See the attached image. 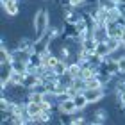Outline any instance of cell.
I'll return each instance as SVG.
<instances>
[{
	"instance_id": "6da1fadb",
	"label": "cell",
	"mask_w": 125,
	"mask_h": 125,
	"mask_svg": "<svg viewBox=\"0 0 125 125\" xmlns=\"http://www.w3.org/2000/svg\"><path fill=\"white\" fill-rule=\"evenodd\" d=\"M50 21H52V18H50L48 9H38L36 13L32 14V29L36 32L34 39L43 36V34H47V31L50 29V25H52Z\"/></svg>"
},
{
	"instance_id": "7a4b0ae2",
	"label": "cell",
	"mask_w": 125,
	"mask_h": 125,
	"mask_svg": "<svg viewBox=\"0 0 125 125\" xmlns=\"http://www.w3.org/2000/svg\"><path fill=\"white\" fill-rule=\"evenodd\" d=\"M4 14L9 18H16L21 13V0H2Z\"/></svg>"
},
{
	"instance_id": "3957f363",
	"label": "cell",
	"mask_w": 125,
	"mask_h": 125,
	"mask_svg": "<svg viewBox=\"0 0 125 125\" xmlns=\"http://www.w3.org/2000/svg\"><path fill=\"white\" fill-rule=\"evenodd\" d=\"M84 95H86L89 105H91V104H98V102L104 100L107 96V91H105V86L104 88H86L84 89Z\"/></svg>"
},
{
	"instance_id": "277c9868",
	"label": "cell",
	"mask_w": 125,
	"mask_h": 125,
	"mask_svg": "<svg viewBox=\"0 0 125 125\" xmlns=\"http://www.w3.org/2000/svg\"><path fill=\"white\" fill-rule=\"evenodd\" d=\"M50 45H52V39H50L48 32H47V34H43V36L34 39V52L43 54V52H47V50H50Z\"/></svg>"
},
{
	"instance_id": "5b68a950",
	"label": "cell",
	"mask_w": 125,
	"mask_h": 125,
	"mask_svg": "<svg viewBox=\"0 0 125 125\" xmlns=\"http://www.w3.org/2000/svg\"><path fill=\"white\" fill-rule=\"evenodd\" d=\"M57 113H66V115H75L79 113L73 98H62L57 102Z\"/></svg>"
},
{
	"instance_id": "8992f818",
	"label": "cell",
	"mask_w": 125,
	"mask_h": 125,
	"mask_svg": "<svg viewBox=\"0 0 125 125\" xmlns=\"http://www.w3.org/2000/svg\"><path fill=\"white\" fill-rule=\"evenodd\" d=\"M62 31V38L66 39V41H70V39H77L79 41V31H77V25L72 23V21H64L61 27Z\"/></svg>"
},
{
	"instance_id": "52a82bcc",
	"label": "cell",
	"mask_w": 125,
	"mask_h": 125,
	"mask_svg": "<svg viewBox=\"0 0 125 125\" xmlns=\"http://www.w3.org/2000/svg\"><path fill=\"white\" fill-rule=\"evenodd\" d=\"M89 120L86 123H91V125H100V123H105L109 120V111L107 109H95L91 116H88Z\"/></svg>"
},
{
	"instance_id": "ba28073f",
	"label": "cell",
	"mask_w": 125,
	"mask_h": 125,
	"mask_svg": "<svg viewBox=\"0 0 125 125\" xmlns=\"http://www.w3.org/2000/svg\"><path fill=\"white\" fill-rule=\"evenodd\" d=\"M41 111H43V104H41V102H32V100H27L25 102V113H27V116L31 118V123H32V120Z\"/></svg>"
},
{
	"instance_id": "9c48e42d",
	"label": "cell",
	"mask_w": 125,
	"mask_h": 125,
	"mask_svg": "<svg viewBox=\"0 0 125 125\" xmlns=\"http://www.w3.org/2000/svg\"><path fill=\"white\" fill-rule=\"evenodd\" d=\"M41 66H43V55L32 50L31 55H29V61H27V68H29L27 72H36L38 68H41Z\"/></svg>"
},
{
	"instance_id": "30bf717a",
	"label": "cell",
	"mask_w": 125,
	"mask_h": 125,
	"mask_svg": "<svg viewBox=\"0 0 125 125\" xmlns=\"http://www.w3.org/2000/svg\"><path fill=\"white\" fill-rule=\"evenodd\" d=\"M105 27H107V36H109V38H118V39H120L122 32L125 29V25L118 23V21H107Z\"/></svg>"
},
{
	"instance_id": "8fae6325",
	"label": "cell",
	"mask_w": 125,
	"mask_h": 125,
	"mask_svg": "<svg viewBox=\"0 0 125 125\" xmlns=\"http://www.w3.org/2000/svg\"><path fill=\"white\" fill-rule=\"evenodd\" d=\"M91 36L96 39V41H105L107 38V27H105V23H96L95 25V29H93V32H91Z\"/></svg>"
},
{
	"instance_id": "7c38bea8",
	"label": "cell",
	"mask_w": 125,
	"mask_h": 125,
	"mask_svg": "<svg viewBox=\"0 0 125 125\" xmlns=\"http://www.w3.org/2000/svg\"><path fill=\"white\" fill-rule=\"evenodd\" d=\"M55 118V113H52V111H47V109H43L39 115L32 120V123H50Z\"/></svg>"
},
{
	"instance_id": "4fadbf2b",
	"label": "cell",
	"mask_w": 125,
	"mask_h": 125,
	"mask_svg": "<svg viewBox=\"0 0 125 125\" xmlns=\"http://www.w3.org/2000/svg\"><path fill=\"white\" fill-rule=\"evenodd\" d=\"M73 102H75V105H77L79 111H84V109L89 105V102H88V98H86V95H84V91H79L75 96H73Z\"/></svg>"
},
{
	"instance_id": "5bb4252c",
	"label": "cell",
	"mask_w": 125,
	"mask_h": 125,
	"mask_svg": "<svg viewBox=\"0 0 125 125\" xmlns=\"http://www.w3.org/2000/svg\"><path fill=\"white\" fill-rule=\"evenodd\" d=\"M95 54L100 55V57H107V55H111V50H109V47H107V39H105V41H96Z\"/></svg>"
},
{
	"instance_id": "9a60e30c",
	"label": "cell",
	"mask_w": 125,
	"mask_h": 125,
	"mask_svg": "<svg viewBox=\"0 0 125 125\" xmlns=\"http://www.w3.org/2000/svg\"><path fill=\"white\" fill-rule=\"evenodd\" d=\"M81 70H82V64L79 61L73 59V61L68 62V73H70L72 77H79V75H81Z\"/></svg>"
},
{
	"instance_id": "2e32d148",
	"label": "cell",
	"mask_w": 125,
	"mask_h": 125,
	"mask_svg": "<svg viewBox=\"0 0 125 125\" xmlns=\"http://www.w3.org/2000/svg\"><path fill=\"white\" fill-rule=\"evenodd\" d=\"M86 88H104V82H102L100 77L95 73V75H91V77L86 79Z\"/></svg>"
},
{
	"instance_id": "e0dca14e",
	"label": "cell",
	"mask_w": 125,
	"mask_h": 125,
	"mask_svg": "<svg viewBox=\"0 0 125 125\" xmlns=\"http://www.w3.org/2000/svg\"><path fill=\"white\" fill-rule=\"evenodd\" d=\"M122 16L123 14L120 13V9H118V7H113V9L107 11V21H118ZM107 21H105V23H107Z\"/></svg>"
},
{
	"instance_id": "ac0fdd59",
	"label": "cell",
	"mask_w": 125,
	"mask_h": 125,
	"mask_svg": "<svg viewBox=\"0 0 125 125\" xmlns=\"http://www.w3.org/2000/svg\"><path fill=\"white\" fill-rule=\"evenodd\" d=\"M98 5L102 9H105V11H109L113 7H116V2L115 0H98Z\"/></svg>"
},
{
	"instance_id": "d6986e66",
	"label": "cell",
	"mask_w": 125,
	"mask_h": 125,
	"mask_svg": "<svg viewBox=\"0 0 125 125\" xmlns=\"http://www.w3.org/2000/svg\"><path fill=\"white\" fill-rule=\"evenodd\" d=\"M86 4H88V0H68V5H70V7H75L79 11H81Z\"/></svg>"
},
{
	"instance_id": "ffe728a7",
	"label": "cell",
	"mask_w": 125,
	"mask_h": 125,
	"mask_svg": "<svg viewBox=\"0 0 125 125\" xmlns=\"http://www.w3.org/2000/svg\"><path fill=\"white\" fill-rule=\"evenodd\" d=\"M116 59H118V66H120V73H125V54L116 55Z\"/></svg>"
},
{
	"instance_id": "44dd1931",
	"label": "cell",
	"mask_w": 125,
	"mask_h": 125,
	"mask_svg": "<svg viewBox=\"0 0 125 125\" xmlns=\"http://www.w3.org/2000/svg\"><path fill=\"white\" fill-rule=\"evenodd\" d=\"M120 43H122V48L125 50V29H123V32H122V36H120Z\"/></svg>"
},
{
	"instance_id": "7402d4cb",
	"label": "cell",
	"mask_w": 125,
	"mask_h": 125,
	"mask_svg": "<svg viewBox=\"0 0 125 125\" xmlns=\"http://www.w3.org/2000/svg\"><path fill=\"white\" fill-rule=\"evenodd\" d=\"M122 115H125V104L122 105Z\"/></svg>"
},
{
	"instance_id": "603a6c76",
	"label": "cell",
	"mask_w": 125,
	"mask_h": 125,
	"mask_svg": "<svg viewBox=\"0 0 125 125\" xmlns=\"http://www.w3.org/2000/svg\"><path fill=\"white\" fill-rule=\"evenodd\" d=\"M115 2H118V0H115Z\"/></svg>"
}]
</instances>
